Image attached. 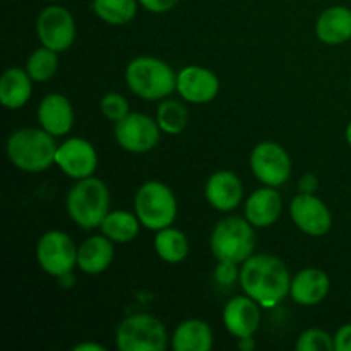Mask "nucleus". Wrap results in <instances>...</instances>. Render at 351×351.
Listing matches in <instances>:
<instances>
[{
  "label": "nucleus",
  "mask_w": 351,
  "mask_h": 351,
  "mask_svg": "<svg viewBox=\"0 0 351 351\" xmlns=\"http://www.w3.org/2000/svg\"><path fill=\"white\" fill-rule=\"evenodd\" d=\"M239 348L242 351H252L254 348H256V341H254V336L239 338Z\"/></svg>",
  "instance_id": "obj_35"
},
{
  "label": "nucleus",
  "mask_w": 351,
  "mask_h": 351,
  "mask_svg": "<svg viewBox=\"0 0 351 351\" xmlns=\"http://www.w3.org/2000/svg\"><path fill=\"white\" fill-rule=\"evenodd\" d=\"M295 348L297 351H335V336L322 329H307L298 336Z\"/></svg>",
  "instance_id": "obj_29"
},
{
  "label": "nucleus",
  "mask_w": 351,
  "mask_h": 351,
  "mask_svg": "<svg viewBox=\"0 0 351 351\" xmlns=\"http://www.w3.org/2000/svg\"><path fill=\"white\" fill-rule=\"evenodd\" d=\"M58 53L43 47L33 51L26 60V71L34 82H47L57 74Z\"/></svg>",
  "instance_id": "obj_28"
},
{
  "label": "nucleus",
  "mask_w": 351,
  "mask_h": 351,
  "mask_svg": "<svg viewBox=\"0 0 351 351\" xmlns=\"http://www.w3.org/2000/svg\"><path fill=\"white\" fill-rule=\"evenodd\" d=\"M204 195L209 204L218 211H233L243 199L242 180L233 171L219 170L206 182Z\"/></svg>",
  "instance_id": "obj_16"
},
{
  "label": "nucleus",
  "mask_w": 351,
  "mask_h": 351,
  "mask_svg": "<svg viewBox=\"0 0 351 351\" xmlns=\"http://www.w3.org/2000/svg\"><path fill=\"white\" fill-rule=\"evenodd\" d=\"M57 147L55 136L45 129L24 127L10 134L7 141V156L19 170L40 173L55 163Z\"/></svg>",
  "instance_id": "obj_2"
},
{
  "label": "nucleus",
  "mask_w": 351,
  "mask_h": 351,
  "mask_svg": "<svg viewBox=\"0 0 351 351\" xmlns=\"http://www.w3.org/2000/svg\"><path fill=\"white\" fill-rule=\"evenodd\" d=\"M125 82L130 91L147 101L165 99L177 91V74L165 60L156 57H137L125 69Z\"/></svg>",
  "instance_id": "obj_3"
},
{
  "label": "nucleus",
  "mask_w": 351,
  "mask_h": 351,
  "mask_svg": "<svg viewBox=\"0 0 351 351\" xmlns=\"http://www.w3.org/2000/svg\"><path fill=\"white\" fill-rule=\"evenodd\" d=\"M290 216L300 232L311 237H324L332 226V215L324 201L314 194L300 192L291 199Z\"/></svg>",
  "instance_id": "obj_13"
},
{
  "label": "nucleus",
  "mask_w": 351,
  "mask_h": 351,
  "mask_svg": "<svg viewBox=\"0 0 351 351\" xmlns=\"http://www.w3.org/2000/svg\"><path fill=\"white\" fill-rule=\"evenodd\" d=\"M170 339L175 351H211L215 345L213 329L201 319H187L180 322Z\"/></svg>",
  "instance_id": "obj_23"
},
{
  "label": "nucleus",
  "mask_w": 351,
  "mask_h": 351,
  "mask_svg": "<svg viewBox=\"0 0 351 351\" xmlns=\"http://www.w3.org/2000/svg\"><path fill=\"white\" fill-rule=\"evenodd\" d=\"M137 0H93L91 9L103 23L123 26L137 14Z\"/></svg>",
  "instance_id": "obj_26"
},
{
  "label": "nucleus",
  "mask_w": 351,
  "mask_h": 351,
  "mask_svg": "<svg viewBox=\"0 0 351 351\" xmlns=\"http://www.w3.org/2000/svg\"><path fill=\"white\" fill-rule=\"evenodd\" d=\"M345 136H346V143H348V144H350V147H351V122L348 123V127H346Z\"/></svg>",
  "instance_id": "obj_37"
},
{
  "label": "nucleus",
  "mask_w": 351,
  "mask_h": 351,
  "mask_svg": "<svg viewBox=\"0 0 351 351\" xmlns=\"http://www.w3.org/2000/svg\"><path fill=\"white\" fill-rule=\"evenodd\" d=\"M139 5H143L144 9L149 10L153 14H165L168 10L173 9L178 3V0H137Z\"/></svg>",
  "instance_id": "obj_32"
},
{
  "label": "nucleus",
  "mask_w": 351,
  "mask_h": 351,
  "mask_svg": "<svg viewBox=\"0 0 351 351\" xmlns=\"http://www.w3.org/2000/svg\"><path fill=\"white\" fill-rule=\"evenodd\" d=\"M106 348L103 345H98V343H81L74 348V351H105Z\"/></svg>",
  "instance_id": "obj_36"
},
{
  "label": "nucleus",
  "mask_w": 351,
  "mask_h": 351,
  "mask_svg": "<svg viewBox=\"0 0 351 351\" xmlns=\"http://www.w3.org/2000/svg\"><path fill=\"white\" fill-rule=\"evenodd\" d=\"M36 36L43 47L62 53L75 40L74 16L62 5H48L36 19Z\"/></svg>",
  "instance_id": "obj_11"
},
{
  "label": "nucleus",
  "mask_w": 351,
  "mask_h": 351,
  "mask_svg": "<svg viewBox=\"0 0 351 351\" xmlns=\"http://www.w3.org/2000/svg\"><path fill=\"white\" fill-rule=\"evenodd\" d=\"M331 290V280L328 273L319 267H307L291 278L290 297L298 305H317L324 300Z\"/></svg>",
  "instance_id": "obj_18"
},
{
  "label": "nucleus",
  "mask_w": 351,
  "mask_h": 351,
  "mask_svg": "<svg viewBox=\"0 0 351 351\" xmlns=\"http://www.w3.org/2000/svg\"><path fill=\"white\" fill-rule=\"evenodd\" d=\"M36 261L50 276H65L77 266V247L67 233L51 230L38 240Z\"/></svg>",
  "instance_id": "obj_8"
},
{
  "label": "nucleus",
  "mask_w": 351,
  "mask_h": 351,
  "mask_svg": "<svg viewBox=\"0 0 351 351\" xmlns=\"http://www.w3.org/2000/svg\"><path fill=\"white\" fill-rule=\"evenodd\" d=\"M48 2H55V0H48Z\"/></svg>",
  "instance_id": "obj_38"
},
{
  "label": "nucleus",
  "mask_w": 351,
  "mask_h": 351,
  "mask_svg": "<svg viewBox=\"0 0 351 351\" xmlns=\"http://www.w3.org/2000/svg\"><path fill=\"white\" fill-rule=\"evenodd\" d=\"M261 305L249 295L233 297L223 308V324L235 338L254 336L261 324Z\"/></svg>",
  "instance_id": "obj_15"
},
{
  "label": "nucleus",
  "mask_w": 351,
  "mask_h": 351,
  "mask_svg": "<svg viewBox=\"0 0 351 351\" xmlns=\"http://www.w3.org/2000/svg\"><path fill=\"white\" fill-rule=\"evenodd\" d=\"M335 351H351V322L341 326L335 335Z\"/></svg>",
  "instance_id": "obj_33"
},
{
  "label": "nucleus",
  "mask_w": 351,
  "mask_h": 351,
  "mask_svg": "<svg viewBox=\"0 0 351 351\" xmlns=\"http://www.w3.org/2000/svg\"><path fill=\"white\" fill-rule=\"evenodd\" d=\"M141 221L136 213L110 211L99 225V230L113 243H129L139 235Z\"/></svg>",
  "instance_id": "obj_24"
},
{
  "label": "nucleus",
  "mask_w": 351,
  "mask_h": 351,
  "mask_svg": "<svg viewBox=\"0 0 351 351\" xmlns=\"http://www.w3.org/2000/svg\"><path fill=\"white\" fill-rule=\"evenodd\" d=\"M315 34L326 45H341L351 40V9L332 5L322 10L315 23Z\"/></svg>",
  "instance_id": "obj_21"
},
{
  "label": "nucleus",
  "mask_w": 351,
  "mask_h": 351,
  "mask_svg": "<svg viewBox=\"0 0 351 351\" xmlns=\"http://www.w3.org/2000/svg\"><path fill=\"white\" fill-rule=\"evenodd\" d=\"M33 95V79L26 69L10 67L0 77V103L7 110H19Z\"/></svg>",
  "instance_id": "obj_22"
},
{
  "label": "nucleus",
  "mask_w": 351,
  "mask_h": 351,
  "mask_svg": "<svg viewBox=\"0 0 351 351\" xmlns=\"http://www.w3.org/2000/svg\"><path fill=\"white\" fill-rule=\"evenodd\" d=\"M239 264L228 263V261H218V266H216L215 278L221 287H232L237 280H240V269Z\"/></svg>",
  "instance_id": "obj_31"
},
{
  "label": "nucleus",
  "mask_w": 351,
  "mask_h": 351,
  "mask_svg": "<svg viewBox=\"0 0 351 351\" xmlns=\"http://www.w3.org/2000/svg\"><path fill=\"white\" fill-rule=\"evenodd\" d=\"M250 168L261 184L267 187H280L291 175L290 154L281 144L264 141L252 149Z\"/></svg>",
  "instance_id": "obj_10"
},
{
  "label": "nucleus",
  "mask_w": 351,
  "mask_h": 351,
  "mask_svg": "<svg viewBox=\"0 0 351 351\" xmlns=\"http://www.w3.org/2000/svg\"><path fill=\"white\" fill-rule=\"evenodd\" d=\"M350 89H351V81H350Z\"/></svg>",
  "instance_id": "obj_39"
},
{
  "label": "nucleus",
  "mask_w": 351,
  "mask_h": 351,
  "mask_svg": "<svg viewBox=\"0 0 351 351\" xmlns=\"http://www.w3.org/2000/svg\"><path fill=\"white\" fill-rule=\"evenodd\" d=\"M115 343L120 351H165L168 332L163 322L154 315L136 314L120 322Z\"/></svg>",
  "instance_id": "obj_7"
},
{
  "label": "nucleus",
  "mask_w": 351,
  "mask_h": 351,
  "mask_svg": "<svg viewBox=\"0 0 351 351\" xmlns=\"http://www.w3.org/2000/svg\"><path fill=\"white\" fill-rule=\"evenodd\" d=\"M283 201L276 187H263L247 197L245 218L254 228H267L280 219Z\"/></svg>",
  "instance_id": "obj_19"
},
{
  "label": "nucleus",
  "mask_w": 351,
  "mask_h": 351,
  "mask_svg": "<svg viewBox=\"0 0 351 351\" xmlns=\"http://www.w3.org/2000/svg\"><path fill=\"white\" fill-rule=\"evenodd\" d=\"M38 122L51 136L60 137L74 127V108L64 95H47L38 105Z\"/></svg>",
  "instance_id": "obj_17"
},
{
  "label": "nucleus",
  "mask_w": 351,
  "mask_h": 351,
  "mask_svg": "<svg viewBox=\"0 0 351 351\" xmlns=\"http://www.w3.org/2000/svg\"><path fill=\"white\" fill-rule=\"evenodd\" d=\"M177 199L167 184L149 180L143 184L134 197V213L141 225L153 232L168 228L177 218Z\"/></svg>",
  "instance_id": "obj_6"
},
{
  "label": "nucleus",
  "mask_w": 351,
  "mask_h": 351,
  "mask_svg": "<svg viewBox=\"0 0 351 351\" xmlns=\"http://www.w3.org/2000/svg\"><path fill=\"white\" fill-rule=\"evenodd\" d=\"M240 287L263 308L276 307L290 295L291 276L287 264L271 254L250 256L240 267Z\"/></svg>",
  "instance_id": "obj_1"
},
{
  "label": "nucleus",
  "mask_w": 351,
  "mask_h": 351,
  "mask_svg": "<svg viewBox=\"0 0 351 351\" xmlns=\"http://www.w3.org/2000/svg\"><path fill=\"white\" fill-rule=\"evenodd\" d=\"M177 93L184 101L206 105L218 96L219 79L209 69L191 65L177 74Z\"/></svg>",
  "instance_id": "obj_14"
},
{
  "label": "nucleus",
  "mask_w": 351,
  "mask_h": 351,
  "mask_svg": "<svg viewBox=\"0 0 351 351\" xmlns=\"http://www.w3.org/2000/svg\"><path fill=\"white\" fill-rule=\"evenodd\" d=\"M314 189H317V178L312 173H307L305 177L300 178V192H305V194H312Z\"/></svg>",
  "instance_id": "obj_34"
},
{
  "label": "nucleus",
  "mask_w": 351,
  "mask_h": 351,
  "mask_svg": "<svg viewBox=\"0 0 351 351\" xmlns=\"http://www.w3.org/2000/svg\"><path fill=\"white\" fill-rule=\"evenodd\" d=\"M160 137V125L146 113L130 112L115 123V141L127 153H147L158 146Z\"/></svg>",
  "instance_id": "obj_9"
},
{
  "label": "nucleus",
  "mask_w": 351,
  "mask_h": 351,
  "mask_svg": "<svg viewBox=\"0 0 351 351\" xmlns=\"http://www.w3.org/2000/svg\"><path fill=\"white\" fill-rule=\"evenodd\" d=\"M65 206L75 225L84 230L98 228L110 213V191L99 178H82L71 187Z\"/></svg>",
  "instance_id": "obj_4"
},
{
  "label": "nucleus",
  "mask_w": 351,
  "mask_h": 351,
  "mask_svg": "<svg viewBox=\"0 0 351 351\" xmlns=\"http://www.w3.org/2000/svg\"><path fill=\"white\" fill-rule=\"evenodd\" d=\"M113 256L115 249L108 237L103 233L89 237L77 247V267L89 276H96L108 269L113 263Z\"/></svg>",
  "instance_id": "obj_20"
},
{
  "label": "nucleus",
  "mask_w": 351,
  "mask_h": 351,
  "mask_svg": "<svg viewBox=\"0 0 351 351\" xmlns=\"http://www.w3.org/2000/svg\"><path fill=\"white\" fill-rule=\"evenodd\" d=\"M55 165L74 180L93 177L98 168V153L89 141L71 137L57 147Z\"/></svg>",
  "instance_id": "obj_12"
},
{
  "label": "nucleus",
  "mask_w": 351,
  "mask_h": 351,
  "mask_svg": "<svg viewBox=\"0 0 351 351\" xmlns=\"http://www.w3.org/2000/svg\"><path fill=\"white\" fill-rule=\"evenodd\" d=\"M209 245L216 261L243 264L250 256H254L256 232L247 218L226 216L216 223Z\"/></svg>",
  "instance_id": "obj_5"
},
{
  "label": "nucleus",
  "mask_w": 351,
  "mask_h": 351,
  "mask_svg": "<svg viewBox=\"0 0 351 351\" xmlns=\"http://www.w3.org/2000/svg\"><path fill=\"white\" fill-rule=\"evenodd\" d=\"M154 250H156L158 257L165 263L178 264L187 259L191 245H189V239L184 232L173 228V226H168V228L156 232Z\"/></svg>",
  "instance_id": "obj_25"
},
{
  "label": "nucleus",
  "mask_w": 351,
  "mask_h": 351,
  "mask_svg": "<svg viewBox=\"0 0 351 351\" xmlns=\"http://www.w3.org/2000/svg\"><path fill=\"white\" fill-rule=\"evenodd\" d=\"M156 122L160 125L161 132L168 136H177L184 132L189 122V110L178 99H167L160 103L156 112Z\"/></svg>",
  "instance_id": "obj_27"
},
{
  "label": "nucleus",
  "mask_w": 351,
  "mask_h": 351,
  "mask_svg": "<svg viewBox=\"0 0 351 351\" xmlns=\"http://www.w3.org/2000/svg\"><path fill=\"white\" fill-rule=\"evenodd\" d=\"M99 110H101L105 119L112 120L115 123L130 113L129 101L119 93H108V95L103 96L101 101H99Z\"/></svg>",
  "instance_id": "obj_30"
}]
</instances>
